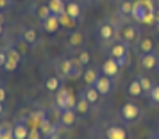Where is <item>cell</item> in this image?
Returning a JSON list of instances; mask_svg holds the SVG:
<instances>
[{"label":"cell","mask_w":159,"mask_h":139,"mask_svg":"<svg viewBox=\"0 0 159 139\" xmlns=\"http://www.w3.org/2000/svg\"><path fill=\"white\" fill-rule=\"evenodd\" d=\"M157 6L152 0H134V7H132V18L138 23H154V11Z\"/></svg>","instance_id":"obj_1"},{"label":"cell","mask_w":159,"mask_h":139,"mask_svg":"<svg viewBox=\"0 0 159 139\" xmlns=\"http://www.w3.org/2000/svg\"><path fill=\"white\" fill-rule=\"evenodd\" d=\"M120 114L125 121H134L138 116H139V107L136 103H125L122 109H120Z\"/></svg>","instance_id":"obj_2"},{"label":"cell","mask_w":159,"mask_h":139,"mask_svg":"<svg viewBox=\"0 0 159 139\" xmlns=\"http://www.w3.org/2000/svg\"><path fill=\"white\" fill-rule=\"evenodd\" d=\"M102 73L106 75V77H116V75L120 73V64L116 63V59H107V61H104V64H102Z\"/></svg>","instance_id":"obj_3"},{"label":"cell","mask_w":159,"mask_h":139,"mask_svg":"<svg viewBox=\"0 0 159 139\" xmlns=\"http://www.w3.org/2000/svg\"><path fill=\"white\" fill-rule=\"evenodd\" d=\"M139 64H141V68H145V70H154V68L159 64V57L154 54V52L141 54V57H139Z\"/></svg>","instance_id":"obj_4"},{"label":"cell","mask_w":159,"mask_h":139,"mask_svg":"<svg viewBox=\"0 0 159 139\" xmlns=\"http://www.w3.org/2000/svg\"><path fill=\"white\" fill-rule=\"evenodd\" d=\"M18 64H20V54H18V50L16 48H9L7 50V63H6V70L7 72H15L16 68H18Z\"/></svg>","instance_id":"obj_5"},{"label":"cell","mask_w":159,"mask_h":139,"mask_svg":"<svg viewBox=\"0 0 159 139\" xmlns=\"http://www.w3.org/2000/svg\"><path fill=\"white\" fill-rule=\"evenodd\" d=\"M73 93L70 91V89H65V88H61L57 91V98H56V103H57V107L61 111H65L68 109V100H70V96H72Z\"/></svg>","instance_id":"obj_6"},{"label":"cell","mask_w":159,"mask_h":139,"mask_svg":"<svg viewBox=\"0 0 159 139\" xmlns=\"http://www.w3.org/2000/svg\"><path fill=\"white\" fill-rule=\"evenodd\" d=\"M82 75H84V72H82V64H80V61H79V59H72L70 72H68V75H66V79L77 80V79H80Z\"/></svg>","instance_id":"obj_7"},{"label":"cell","mask_w":159,"mask_h":139,"mask_svg":"<svg viewBox=\"0 0 159 139\" xmlns=\"http://www.w3.org/2000/svg\"><path fill=\"white\" fill-rule=\"evenodd\" d=\"M93 86L97 88V91H98L100 95H107L109 91H111V79L106 77V75H100Z\"/></svg>","instance_id":"obj_8"},{"label":"cell","mask_w":159,"mask_h":139,"mask_svg":"<svg viewBox=\"0 0 159 139\" xmlns=\"http://www.w3.org/2000/svg\"><path fill=\"white\" fill-rule=\"evenodd\" d=\"M43 23V29L48 32V34H52V32H56V30H59V27H61V23H59V16H56V15H52V16H48L45 22H41Z\"/></svg>","instance_id":"obj_9"},{"label":"cell","mask_w":159,"mask_h":139,"mask_svg":"<svg viewBox=\"0 0 159 139\" xmlns=\"http://www.w3.org/2000/svg\"><path fill=\"white\" fill-rule=\"evenodd\" d=\"M48 7H50L52 15L61 16L66 13V2L65 0H48Z\"/></svg>","instance_id":"obj_10"},{"label":"cell","mask_w":159,"mask_h":139,"mask_svg":"<svg viewBox=\"0 0 159 139\" xmlns=\"http://www.w3.org/2000/svg\"><path fill=\"white\" fill-rule=\"evenodd\" d=\"M75 118H77V111L75 109H65L61 112V125L72 127V125L75 123Z\"/></svg>","instance_id":"obj_11"},{"label":"cell","mask_w":159,"mask_h":139,"mask_svg":"<svg viewBox=\"0 0 159 139\" xmlns=\"http://www.w3.org/2000/svg\"><path fill=\"white\" fill-rule=\"evenodd\" d=\"M29 127L23 123V121H18V123L13 127V134H15V139H27L29 137Z\"/></svg>","instance_id":"obj_12"},{"label":"cell","mask_w":159,"mask_h":139,"mask_svg":"<svg viewBox=\"0 0 159 139\" xmlns=\"http://www.w3.org/2000/svg\"><path fill=\"white\" fill-rule=\"evenodd\" d=\"M106 137L107 139H127V132L122 127H109L106 130Z\"/></svg>","instance_id":"obj_13"},{"label":"cell","mask_w":159,"mask_h":139,"mask_svg":"<svg viewBox=\"0 0 159 139\" xmlns=\"http://www.w3.org/2000/svg\"><path fill=\"white\" fill-rule=\"evenodd\" d=\"M113 34H115V29H113V25L111 23H102L100 27H98V36L104 39V41H107V39H111L113 37Z\"/></svg>","instance_id":"obj_14"},{"label":"cell","mask_w":159,"mask_h":139,"mask_svg":"<svg viewBox=\"0 0 159 139\" xmlns=\"http://www.w3.org/2000/svg\"><path fill=\"white\" fill-rule=\"evenodd\" d=\"M111 57H113V59H122V57H127V45H125V43L115 45V46L111 48Z\"/></svg>","instance_id":"obj_15"},{"label":"cell","mask_w":159,"mask_h":139,"mask_svg":"<svg viewBox=\"0 0 159 139\" xmlns=\"http://www.w3.org/2000/svg\"><path fill=\"white\" fill-rule=\"evenodd\" d=\"M66 15L70 16V18H73V20H77L80 16V6L77 2H68L66 4Z\"/></svg>","instance_id":"obj_16"},{"label":"cell","mask_w":159,"mask_h":139,"mask_svg":"<svg viewBox=\"0 0 159 139\" xmlns=\"http://www.w3.org/2000/svg\"><path fill=\"white\" fill-rule=\"evenodd\" d=\"M88 109H89V102L86 100V96H84V91L80 93V98L77 100V105H75V111L79 112V114H86Z\"/></svg>","instance_id":"obj_17"},{"label":"cell","mask_w":159,"mask_h":139,"mask_svg":"<svg viewBox=\"0 0 159 139\" xmlns=\"http://www.w3.org/2000/svg\"><path fill=\"white\" fill-rule=\"evenodd\" d=\"M127 91H129L130 96H139L141 93H143V88H141V82H139V79H136V80H132L129 84V88H127Z\"/></svg>","instance_id":"obj_18"},{"label":"cell","mask_w":159,"mask_h":139,"mask_svg":"<svg viewBox=\"0 0 159 139\" xmlns=\"http://www.w3.org/2000/svg\"><path fill=\"white\" fill-rule=\"evenodd\" d=\"M36 39H38V34H36V30L32 29V27H27V29L23 30V41H25L27 45H34Z\"/></svg>","instance_id":"obj_19"},{"label":"cell","mask_w":159,"mask_h":139,"mask_svg":"<svg viewBox=\"0 0 159 139\" xmlns=\"http://www.w3.org/2000/svg\"><path fill=\"white\" fill-rule=\"evenodd\" d=\"M45 88L48 89V91H52V93H56V91L61 89V82H59L57 77H48L47 82H45Z\"/></svg>","instance_id":"obj_20"},{"label":"cell","mask_w":159,"mask_h":139,"mask_svg":"<svg viewBox=\"0 0 159 139\" xmlns=\"http://www.w3.org/2000/svg\"><path fill=\"white\" fill-rule=\"evenodd\" d=\"M139 52H141V54L154 52V43H152L150 37H141V41H139Z\"/></svg>","instance_id":"obj_21"},{"label":"cell","mask_w":159,"mask_h":139,"mask_svg":"<svg viewBox=\"0 0 159 139\" xmlns=\"http://www.w3.org/2000/svg\"><path fill=\"white\" fill-rule=\"evenodd\" d=\"M98 95H100V93L97 91V88H95V86H89V88L84 91V96H86V100H88L89 103H95V102H97V100H98Z\"/></svg>","instance_id":"obj_22"},{"label":"cell","mask_w":159,"mask_h":139,"mask_svg":"<svg viewBox=\"0 0 159 139\" xmlns=\"http://www.w3.org/2000/svg\"><path fill=\"white\" fill-rule=\"evenodd\" d=\"M98 77H100V75H98L97 70H86V72H84V80H86L88 86H93Z\"/></svg>","instance_id":"obj_23"},{"label":"cell","mask_w":159,"mask_h":139,"mask_svg":"<svg viewBox=\"0 0 159 139\" xmlns=\"http://www.w3.org/2000/svg\"><path fill=\"white\" fill-rule=\"evenodd\" d=\"M0 139H15V134H13V127H9L7 123L0 125Z\"/></svg>","instance_id":"obj_24"},{"label":"cell","mask_w":159,"mask_h":139,"mask_svg":"<svg viewBox=\"0 0 159 139\" xmlns=\"http://www.w3.org/2000/svg\"><path fill=\"white\" fill-rule=\"evenodd\" d=\"M122 37H123V41H127V43L134 41L136 39V29L134 27H125L122 30Z\"/></svg>","instance_id":"obj_25"},{"label":"cell","mask_w":159,"mask_h":139,"mask_svg":"<svg viewBox=\"0 0 159 139\" xmlns=\"http://www.w3.org/2000/svg\"><path fill=\"white\" fill-rule=\"evenodd\" d=\"M39 128H41V134H43V136H50V134H54V132L57 130V128L48 121V119H45L43 123L39 125Z\"/></svg>","instance_id":"obj_26"},{"label":"cell","mask_w":159,"mask_h":139,"mask_svg":"<svg viewBox=\"0 0 159 139\" xmlns=\"http://www.w3.org/2000/svg\"><path fill=\"white\" fill-rule=\"evenodd\" d=\"M38 16H39V20H41V22H45L48 16H52V11H50V7H48V4L38 7Z\"/></svg>","instance_id":"obj_27"},{"label":"cell","mask_w":159,"mask_h":139,"mask_svg":"<svg viewBox=\"0 0 159 139\" xmlns=\"http://www.w3.org/2000/svg\"><path fill=\"white\" fill-rule=\"evenodd\" d=\"M132 7H134V2L125 0V2H122V6H120V13H122V15L130 16V15H132Z\"/></svg>","instance_id":"obj_28"},{"label":"cell","mask_w":159,"mask_h":139,"mask_svg":"<svg viewBox=\"0 0 159 139\" xmlns=\"http://www.w3.org/2000/svg\"><path fill=\"white\" fill-rule=\"evenodd\" d=\"M139 82H141V88H143V93H150V89L154 88V84H152L150 79H147V77H141L139 79Z\"/></svg>","instance_id":"obj_29"},{"label":"cell","mask_w":159,"mask_h":139,"mask_svg":"<svg viewBox=\"0 0 159 139\" xmlns=\"http://www.w3.org/2000/svg\"><path fill=\"white\" fill-rule=\"evenodd\" d=\"M59 23H61V25H65V27H73V23H75V20H73V18H70V16L66 15H61L59 16Z\"/></svg>","instance_id":"obj_30"},{"label":"cell","mask_w":159,"mask_h":139,"mask_svg":"<svg viewBox=\"0 0 159 139\" xmlns=\"http://www.w3.org/2000/svg\"><path fill=\"white\" fill-rule=\"evenodd\" d=\"M79 61H80V64H82V66L89 64V61H91V59H89V52H86V50L80 52V54H79Z\"/></svg>","instance_id":"obj_31"},{"label":"cell","mask_w":159,"mask_h":139,"mask_svg":"<svg viewBox=\"0 0 159 139\" xmlns=\"http://www.w3.org/2000/svg\"><path fill=\"white\" fill-rule=\"evenodd\" d=\"M70 64H72V59H65L63 63H61V73L65 75H68V72H70Z\"/></svg>","instance_id":"obj_32"},{"label":"cell","mask_w":159,"mask_h":139,"mask_svg":"<svg viewBox=\"0 0 159 139\" xmlns=\"http://www.w3.org/2000/svg\"><path fill=\"white\" fill-rule=\"evenodd\" d=\"M82 43V36H80L79 32H73L72 36H70V45H73V46H77V45Z\"/></svg>","instance_id":"obj_33"},{"label":"cell","mask_w":159,"mask_h":139,"mask_svg":"<svg viewBox=\"0 0 159 139\" xmlns=\"http://www.w3.org/2000/svg\"><path fill=\"white\" fill-rule=\"evenodd\" d=\"M27 139H41V130L32 127V128L29 130V137H27Z\"/></svg>","instance_id":"obj_34"},{"label":"cell","mask_w":159,"mask_h":139,"mask_svg":"<svg viewBox=\"0 0 159 139\" xmlns=\"http://www.w3.org/2000/svg\"><path fill=\"white\" fill-rule=\"evenodd\" d=\"M148 95H150V98L154 100V102L159 103V86H154V88L150 89V93H148Z\"/></svg>","instance_id":"obj_35"},{"label":"cell","mask_w":159,"mask_h":139,"mask_svg":"<svg viewBox=\"0 0 159 139\" xmlns=\"http://www.w3.org/2000/svg\"><path fill=\"white\" fill-rule=\"evenodd\" d=\"M6 63H7V52H0V66L4 68Z\"/></svg>","instance_id":"obj_36"},{"label":"cell","mask_w":159,"mask_h":139,"mask_svg":"<svg viewBox=\"0 0 159 139\" xmlns=\"http://www.w3.org/2000/svg\"><path fill=\"white\" fill-rule=\"evenodd\" d=\"M47 139H61V136H59V130H56L54 134H50V136H47Z\"/></svg>","instance_id":"obj_37"},{"label":"cell","mask_w":159,"mask_h":139,"mask_svg":"<svg viewBox=\"0 0 159 139\" xmlns=\"http://www.w3.org/2000/svg\"><path fill=\"white\" fill-rule=\"evenodd\" d=\"M154 23H157L159 25V7L154 11Z\"/></svg>","instance_id":"obj_38"},{"label":"cell","mask_w":159,"mask_h":139,"mask_svg":"<svg viewBox=\"0 0 159 139\" xmlns=\"http://www.w3.org/2000/svg\"><path fill=\"white\" fill-rule=\"evenodd\" d=\"M9 2H11V0H0V9H6L9 6Z\"/></svg>","instance_id":"obj_39"},{"label":"cell","mask_w":159,"mask_h":139,"mask_svg":"<svg viewBox=\"0 0 159 139\" xmlns=\"http://www.w3.org/2000/svg\"><path fill=\"white\" fill-rule=\"evenodd\" d=\"M4 100H6V89L0 88V102H4Z\"/></svg>","instance_id":"obj_40"},{"label":"cell","mask_w":159,"mask_h":139,"mask_svg":"<svg viewBox=\"0 0 159 139\" xmlns=\"http://www.w3.org/2000/svg\"><path fill=\"white\" fill-rule=\"evenodd\" d=\"M4 112V102H0V114Z\"/></svg>","instance_id":"obj_41"},{"label":"cell","mask_w":159,"mask_h":139,"mask_svg":"<svg viewBox=\"0 0 159 139\" xmlns=\"http://www.w3.org/2000/svg\"><path fill=\"white\" fill-rule=\"evenodd\" d=\"M0 34H2V22H0Z\"/></svg>","instance_id":"obj_42"},{"label":"cell","mask_w":159,"mask_h":139,"mask_svg":"<svg viewBox=\"0 0 159 139\" xmlns=\"http://www.w3.org/2000/svg\"><path fill=\"white\" fill-rule=\"evenodd\" d=\"M154 139H159V134H157V136H156V137H154Z\"/></svg>","instance_id":"obj_43"},{"label":"cell","mask_w":159,"mask_h":139,"mask_svg":"<svg viewBox=\"0 0 159 139\" xmlns=\"http://www.w3.org/2000/svg\"><path fill=\"white\" fill-rule=\"evenodd\" d=\"M0 22H2V15H0Z\"/></svg>","instance_id":"obj_44"},{"label":"cell","mask_w":159,"mask_h":139,"mask_svg":"<svg viewBox=\"0 0 159 139\" xmlns=\"http://www.w3.org/2000/svg\"><path fill=\"white\" fill-rule=\"evenodd\" d=\"M157 27H159V25H157Z\"/></svg>","instance_id":"obj_45"}]
</instances>
